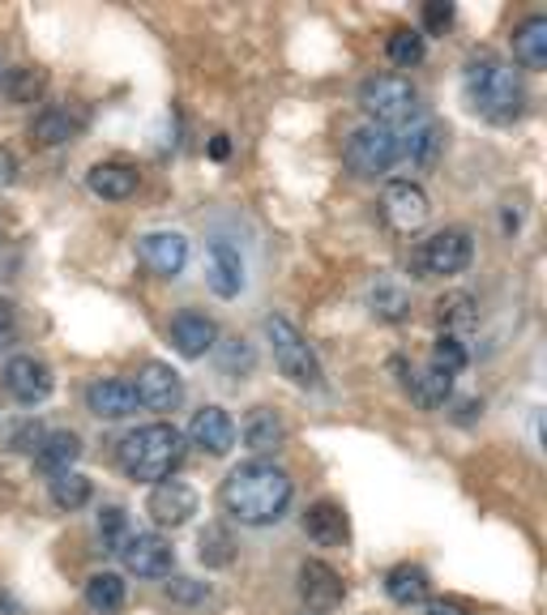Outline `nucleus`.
Segmentation results:
<instances>
[{"label":"nucleus","mask_w":547,"mask_h":615,"mask_svg":"<svg viewBox=\"0 0 547 615\" xmlns=\"http://www.w3.org/2000/svg\"><path fill=\"white\" fill-rule=\"evenodd\" d=\"M295 496V483L282 466H274L266 458H253V461H239L232 474L223 479V508L232 513L239 526H274L287 504Z\"/></svg>","instance_id":"1"},{"label":"nucleus","mask_w":547,"mask_h":615,"mask_svg":"<svg viewBox=\"0 0 547 615\" xmlns=\"http://www.w3.org/2000/svg\"><path fill=\"white\" fill-rule=\"evenodd\" d=\"M462 94L475 112L492 124H513L526 115V86L496 52H475L462 69Z\"/></svg>","instance_id":"2"},{"label":"nucleus","mask_w":547,"mask_h":615,"mask_svg":"<svg viewBox=\"0 0 547 615\" xmlns=\"http://www.w3.org/2000/svg\"><path fill=\"white\" fill-rule=\"evenodd\" d=\"M185 449L189 445L171 423H142L120 440L116 461L120 470L129 479H137V483H163V479H171L180 470Z\"/></svg>","instance_id":"3"},{"label":"nucleus","mask_w":547,"mask_h":615,"mask_svg":"<svg viewBox=\"0 0 547 615\" xmlns=\"http://www.w3.org/2000/svg\"><path fill=\"white\" fill-rule=\"evenodd\" d=\"M266 343H270V350H274L278 372L295 384V389H321V384H325V372H321L316 350L287 316H278V312L266 316Z\"/></svg>","instance_id":"4"},{"label":"nucleus","mask_w":547,"mask_h":615,"mask_svg":"<svg viewBox=\"0 0 547 615\" xmlns=\"http://www.w3.org/2000/svg\"><path fill=\"white\" fill-rule=\"evenodd\" d=\"M359 108L368 112V124H411L420 112V90L402 74H377L359 86Z\"/></svg>","instance_id":"5"},{"label":"nucleus","mask_w":547,"mask_h":615,"mask_svg":"<svg viewBox=\"0 0 547 615\" xmlns=\"http://www.w3.org/2000/svg\"><path fill=\"white\" fill-rule=\"evenodd\" d=\"M470 257H475V239H470V231L445 227L415 248L411 273H415V278H454V273H462V269L470 266Z\"/></svg>","instance_id":"6"},{"label":"nucleus","mask_w":547,"mask_h":615,"mask_svg":"<svg viewBox=\"0 0 547 615\" xmlns=\"http://www.w3.org/2000/svg\"><path fill=\"white\" fill-rule=\"evenodd\" d=\"M402 158L398 150V133L386 128V124H364L347 137V167L355 176L372 180V176H386L393 163Z\"/></svg>","instance_id":"7"},{"label":"nucleus","mask_w":547,"mask_h":615,"mask_svg":"<svg viewBox=\"0 0 547 615\" xmlns=\"http://www.w3.org/2000/svg\"><path fill=\"white\" fill-rule=\"evenodd\" d=\"M428 214H432L428 192L420 189L415 180H393V185H386V192H381V219H386L390 231L411 235V231H420L428 223Z\"/></svg>","instance_id":"8"},{"label":"nucleus","mask_w":547,"mask_h":615,"mask_svg":"<svg viewBox=\"0 0 547 615\" xmlns=\"http://www.w3.org/2000/svg\"><path fill=\"white\" fill-rule=\"evenodd\" d=\"M120 560H124V569L137 577H167L176 569V551H171V543L155 530H137V535L124 538V547H120Z\"/></svg>","instance_id":"9"},{"label":"nucleus","mask_w":547,"mask_h":615,"mask_svg":"<svg viewBox=\"0 0 547 615\" xmlns=\"http://www.w3.org/2000/svg\"><path fill=\"white\" fill-rule=\"evenodd\" d=\"M133 393H137V406H146V411H176L180 402H185V381H180V372L171 368V364H158L150 359L142 372H137V381H133Z\"/></svg>","instance_id":"10"},{"label":"nucleus","mask_w":547,"mask_h":615,"mask_svg":"<svg viewBox=\"0 0 547 615\" xmlns=\"http://www.w3.org/2000/svg\"><path fill=\"white\" fill-rule=\"evenodd\" d=\"M146 513L155 517V526H163V530H180L197 513V492L189 483H180V479H163V483H155L150 500H146Z\"/></svg>","instance_id":"11"},{"label":"nucleus","mask_w":547,"mask_h":615,"mask_svg":"<svg viewBox=\"0 0 547 615\" xmlns=\"http://www.w3.org/2000/svg\"><path fill=\"white\" fill-rule=\"evenodd\" d=\"M205 287L219 300H235L244 291V257L232 239H214L205 248Z\"/></svg>","instance_id":"12"},{"label":"nucleus","mask_w":547,"mask_h":615,"mask_svg":"<svg viewBox=\"0 0 547 615\" xmlns=\"http://www.w3.org/2000/svg\"><path fill=\"white\" fill-rule=\"evenodd\" d=\"M393 372H402V389L411 393L415 406L424 411H440L449 398H454V377L440 372V368H411L406 359H393Z\"/></svg>","instance_id":"13"},{"label":"nucleus","mask_w":547,"mask_h":615,"mask_svg":"<svg viewBox=\"0 0 547 615\" xmlns=\"http://www.w3.org/2000/svg\"><path fill=\"white\" fill-rule=\"evenodd\" d=\"M4 389L22 406H35V402H43L52 393V368L43 359H35V355H13L4 364Z\"/></svg>","instance_id":"14"},{"label":"nucleus","mask_w":547,"mask_h":615,"mask_svg":"<svg viewBox=\"0 0 547 615\" xmlns=\"http://www.w3.org/2000/svg\"><path fill=\"white\" fill-rule=\"evenodd\" d=\"M137 253L142 261L155 269L158 278H180L189 266V239L180 231H150L137 239Z\"/></svg>","instance_id":"15"},{"label":"nucleus","mask_w":547,"mask_h":615,"mask_svg":"<svg viewBox=\"0 0 547 615\" xmlns=\"http://www.w3.org/2000/svg\"><path fill=\"white\" fill-rule=\"evenodd\" d=\"M189 445H197L205 458H223L235 445V420L223 406H201L189 423Z\"/></svg>","instance_id":"16"},{"label":"nucleus","mask_w":547,"mask_h":615,"mask_svg":"<svg viewBox=\"0 0 547 615\" xmlns=\"http://www.w3.org/2000/svg\"><path fill=\"white\" fill-rule=\"evenodd\" d=\"M347 585L325 560H304L300 564V599L309 603V612H334L343 603Z\"/></svg>","instance_id":"17"},{"label":"nucleus","mask_w":547,"mask_h":615,"mask_svg":"<svg viewBox=\"0 0 547 615\" xmlns=\"http://www.w3.org/2000/svg\"><path fill=\"white\" fill-rule=\"evenodd\" d=\"M398 150L402 158H411L415 167H436V158L445 150V128L432 120V115H415L411 124H406V133H398Z\"/></svg>","instance_id":"18"},{"label":"nucleus","mask_w":547,"mask_h":615,"mask_svg":"<svg viewBox=\"0 0 547 615\" xmlns=\"http://www.w3.org/2000/svg\"><path fill=\"white\" fill-rule=\"evenodd\" d=\"M86 411L99 415V420H129L137 411V393L133 381H120V377H103L86 389Z\"/></svg>","instance_id":"19"},{"label":"nucleus","mask_w":547,"mask_h":615,"mask_svg":"<svg viewBox=\"0 0 547 615\" xmlns=\"http://www.w3.org/2000/svg\"><path fill=\"white\" fill-rule=\"evenodd\" d=\"M239 440H244V449H248L253 458L278 454V449L287 445V423H282V415L270 411V406H257V411H248V420L239 427Z\"/></svg>","instance_id":"20"},{"label":"nucleus","mask_w":547,"mask_h":615,"mask_svg":"<svg viewBox=\"0 0 547 615\" xmlns=\"http://www.w3.org/2000/svg\"><path fill=\"white\" fill-rule=\"evenodd\" d=\"M304 535L313 538L316 547H343V543L351 538V526H347L343 504H334V500H316V504H309V513H304Z\"/></svg>","instance_id":"21"},{"label":"nucleus","mask_w":547,"mask_h":615,"mask_svg":"<svg viewBox=\"0 0 547 615\" xmlns=\"http://www.w3.org/2000/svg\"><path fill=\"white\" fill-rule=\"evenodd\" d=\"M219 343V325L210 321V316H201V312H180L176 321H171V346L185 355V359H201L205 350H214Z\"/></svg>","instance_id":"22"},{"label":"nucleus","mask_w":547,"mask_h":615,"mask_svg":"<svg viewBox=\"0 0 547 615\" xmlns=\"http://www.w3.org/2000/svg\"><path fill=\"white\" fill-rule=\"evenodd\" d=\"M86 189L103 201H129L137 192V167L129 163H94L86 171Z\"/></svg>","instance_id":"23"},{"label":"nucleus","mask_w":547,"mask_h":615,"mask_svg":"<svg viewBox=\"0 0 547 615\" xmlns=\"http://www.w3.org/2000/svg\"><path fill=\"white\" fill-rule=\"evenodd\" d=\"M513 60L531 74L547 69V18L544 13H531L517 31H513Z\"/></svg>","instance_id":"24"},{"label":"nucleus","mask_w":547,"mask_h":615,"mask_svg":"<svg viewBox=\"0 0 547 615\" xmlns=\"http://www.w3.org/2000/svg\"><path fill=\"white\" fill-rule=\"evenodd\" d=\"M432 312H436L440 334H454V338L479 325V304H475V295H467V291H445Z\"/></svg>","instance_id":"25"},{"label":"nucleus","mask_w":547,"mask_h":615,"mask_svg":"<svg viewBox=\"0 0 547 615\" xmlns=\"http://www.w3.org/2000/svg\"><path fill=\"white\" fill-rule=\"evenodd\" d=\"M428 573L420 564H393L386 573V594L398 607H424L428 603Z\"/></svg>","instance_id":"26"},{"label":"nucleus","mask_w":547,"mask_h":615,"mask_svg":"<svg viewBox=\"0 0 547 615\" xmlns=\"http://www.w3.org/2000/svg\"><path fill=\"white\" fill-rule=\"evenodd\" d=\"M81 458V436L78 432H47L43 445L35 449V461L47 474H60V470H74V461Z\"/></svg>","instance_id":"27"},{"label":"nucleus","mask_w":547,"mask_h":615,"mask_svg":"<svg viewBox=\"0 0 547 615\" xmlns=\"http://www.w3.org/2000/svg\"><path fill=\"white\" fill-rule=\"evenodd\" d=\"M43 86H47L43 69H35V65H13V69H4V77H0V99L4 103H35L43 94Z\"/></svg>","instance_id":"28"},{"label":"nucleus","mask_w":547,"mask_h":615,"mask_svg":"<svg viewBox=\"0 0 547 615\" xmlns=\"http://www.w3.org/2000/svg\"><path fill=\"white\" fill-rule=\"evenodd\" d=\"M90 479L86 474H78V470H60V474H52V483H47V496H52V504L56 508H65V513H78V508H86L90 504Z\"/></svg>","instance_id":"29"},{"label":"nucleus","mask_w":547,"mask_h":615,"mask_svg":"<svg viewBox=\"0 0 547 615\" xmlns=\"http://www.w3.org/2000/svg\"><path fill=\"white\" fill-rule=\"evenodd\" d=\"M197 560L205 564V569H227L235 560V538L227 526H219V522H210L201 535H197Z\"/></svg>","instance_id":"30"},{"label":"nucleus","mask_w":547,"mask_h":615,"mask_svg":"<svg viewBox=\"0 0 547 615\" xmlns=\"http://www.w3.org/2000/svg\"><path fill=\"white\" fill-rule=\"evenodd\" d=\"M368 304H372V316H377V321H390V325L411 316V295H406L398 282H390V278H381V282L368 291Z\"/></svg>","instance_id":"31"},{"label":"nucleus","mask_w":547,"mask_h":615,"mask_svg":"<svg viewBox=\"0 0 547 615\" xmlns=\"http://www.w3.org/2000/svg\"><path fill=\"white\" fill-rule=\"evenodd\" d=\"M86 603L90 612L99 615H116L124 607V577L120 573H94L86 581Z\"/></svg>","instance_id":"32"},{"label":"nucleus","mask_w":547,"mask_h":615,"mask_svg":"<svg viewBox=\"0 0 547 615\" xmlns=\"http://www.w3.org/2000/svg\"><path fill=\"white\" fill-rule=\"evenodd\" d=\"M81 120L65 112V108H47V112L35 115V124H31V137L40 142V146H65L74 133H78Z\"/></svg>","instance_id":"33"},{"label":"nucleus","mask_w":547,"mask_h":615,"mask_svg":"<svg viewBox=\"0 0 547 615\" xmlns=\"http://www.w3.org/2000/svg\"><path fill=\"white\" fill-rule=\"evenodd\" d=\"M386 56H390V65H398V69H415L424 60V35L411 31V26H398L386 38Z\"/></svg>","instance_id":"34"},{"label":"nucleus","mask_w":547,"mask_h":615,"mask_svg":"<svg viewBox=\"0 0 547 615\" xmlns=\"http://www.w3.org/2000/svg\"><path fill=\"white\" fill-rule=\"evenodd\" d=\"M94 538H99V551L120 556V547H124V538H129V517H124V508H120V504H108V508L99 513V522H94Z\"/></svg>","instance_id":"35"},{"label":"nucleus","mask_w":547,"mask_h":615,"mask_svg":"<svg viewBox=\"0 0 547 615\" xmlns=\"http://www.w3.org/2000/svg\"><path fill=\"white\" fill-rule=\"evenodd\" d=\"M467 364H470V355H467V343H462V338H454V334H440V338H436V346H432V368L458 377Z\"/></svg>","instance_id":"36"},{"label":"nucleus","mask_w":547,"mask_h":615,"mask_svg":"<svg viewBox=\"0 0 547 615\" xmlns=\"http://www.w3.org/2000/svg\"><path fill=\"white\" fill-rule=\"evenodd\" d=\"M214 346H219V368L227 377H248L253 372L257 355H253V346L244 343V338H227V343H214Z\"/></svg>","instance_id":"37"},{"label":"nucleus","mask_w":547,"mask_h":615,"mask_svg":"<svg viewBox=\"0 0 547 615\" xmlns=\"http://www.w3.org/2000/svg\"><path fill=\"white\" fill-rule=\"evenodd\" d=\"M43 436H47V432H43L40 423H35V420H22V423H13V427H9L4 445H9L13 454H35V449L43 445Z\"/></svg>","instance_id":"38"},{"label":"nucleus","mask_w":547,"mask_h":615,"mask_svg":"<svg viewBox=\"0 0 547 615\" xmlns=\"http://www.w3.org/2000/svg\"><path fill=\"white\" fill-rule=\"evenodd\" d=\"M454 18H458V9L449 0H428L424 4V35H445L454 26Z\"/></svg>","instance_id":"39"},{"label":"nucleus","mask_w":547,"mask_h":615,"mask_svg":"<svg viewBox=\"0 0 547 615\" xmlns=\"http://www.w3.org/2000/svg\"><path fill=\"white\" fill-rule=\"evenodd\" d=\"M210 590H205V581H193V577H176L171 585H167V599H176V603H201Z\"/></svg>","instance_id":"40"},{"label":"nucleus","mask_w":547,"mask_h":615,"mask_svg":"<svg viewBox=\"0 0 547 615\" xmlns=\"http://www.w3.org/2000/svg\"><path fill=\"white\" fill-rule=\"evenodd\" d=\"M210 158H214V163H227V158H232V137H227V133H214V137H210Z\"/></svg>","instance_id":"41"},{"label":"nucleus","mask_w":547,"mask_h":615,"mask_svg":"<svg viewBox=\"0 0 547 615\" xmlns=\"http://www.w3.org/2000/svg\"><path fill=\"white\" fill-rule=\"evenodd\" d=\"M479 415H483V402H475V398H462V402H458V415H454V420H458V423H475Z\"/></svg>","instance_id":"42"},{"label":"nucleus","mask_w":547,"mask_h":615,"mask_svg":"<svg viewBox=\"0 0 547 615\" xmlns=\"http://www.w3.org/2000/svg\"><path fill=\"white\" fill-rule=\"evenodd\" d=\"M13 325H18V312H13V304H9V300H0V343L13 334Z\"/></svg>","instance_id":"43"},{"label":"nucleus","mask_w":547,"mask_h":615,"mask_svg":"<svg viewBox=\"0 0 547 615\" xmlns=\"http://www.w3.org/2000/svg\"><path fill=\"white\" fill-rule=\"evenodd\" d=\"M424 615H475L462 603H424Z\"/></svg>","instance_id":"44"},{"label":"nucleus","mask_w":547,"mask_h":615,"mask_svg":"<svg viewBox=\"0 0 547 615\" xmlns=\"http://www.w3.org/2000/svg\"><path fill=\"white\" fill-rule=\"evenodd\" d=\"M13 176H18V158H13V154H9V150H0V180L9 185Z\"/></svg>","instance_id":"45"}]
</instances>
